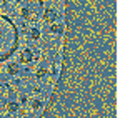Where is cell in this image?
<instances>
[{
	"label": "cell",
	"mask_w": 125,
	"mask_h": 118,
	"mask_svg": "<svg viewBox=\"0 0 125 118\" xmlns=\"http://www.w3.org/2000/svg\"><path fill=\"white\" fill-rule=\"evenodd\" d=\"M45 20H50V22H52V20H55V13H53L52 10H48L47 15H45Z\"/></svg>",
	"instance_id": "cell-1"
}]
</instances>
